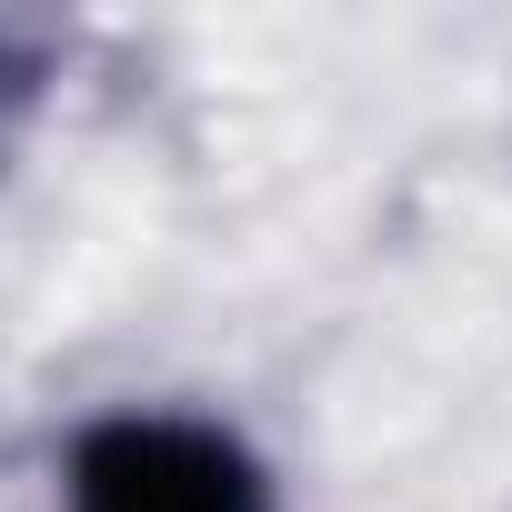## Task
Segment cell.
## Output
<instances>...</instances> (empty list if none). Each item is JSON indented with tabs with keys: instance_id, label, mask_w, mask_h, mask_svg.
I'll return each instance as SVG.
<instances>
[{
	"instance_id": "2",
	"label": "cell",
	"mask_w": 512,
	"mask_h": 512,
	"mask_svg": "<svg viewBox=\"0 0 512 512\" xmlns=\"http://www.w3.org/2000/svg\"><path fill=\"white\" fill-rule=\"evenodd\" d=\"M51 81H61V31L51 21H0V161L31 131V111L51 101Z\"/></svg>"
},
{
	"instance_id": "1",
	"label": "cell",
	"mask_w": 512,
	"mask_h": 512,
	"mask_svg": "<svg viewBox=\"0 0 512 512\" xmlns=\"http://www.w3.org/2000/svg\"><path fill=\"white\" fill-rule=\"evenodd\" d=\"M61 512H282V472L221 412L111 402L61 442Z\"/></svg>"
}]
</instances>
